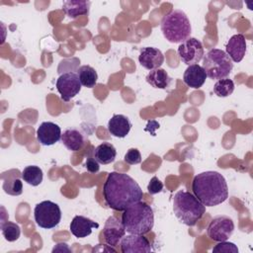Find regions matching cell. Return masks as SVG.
I'll list each match as a JSON object with an SVG mask.
<instances>
[{
    "label": "cell",
    "instance_id": "6",
    "mask_svg": "<svg viewBox=\"0 0 253 253\" xmlns=\"http://www.w3.org/2000/svg\"><path fill=\"white\" fill-rule=\"evenodd\" d=\"M210 79H223L226 78L232 68L233 63L225 51L219 48L211 49L204 56V63L202 66Z\"/></svg>",
    "mask_w": 253,
    "mask_h": 253
},
{
    "label": "cell",
    "instance_id": "8",
    "mask_svg": "<svg viewBox=\"0 0 253 253\" xmlns=\"http://www.w3.org/2000/svg\"><path fill=\"white\" fill-rule=\"evenodd\" d=\"M234 231V222L227 215H216L213 217L208 228L207 234L210 239L220 242L227 240Z\"/></svg>",
    "mask_w": 253,
    "mask_h": 253
},
{
    "label": "cell",
    "instance_id": "27",
    "mask_svg": "<svg viewBox=\"0 0 253 253\" xmlns=\"http://www.w3.org/2000/svg\"><path fill=\"white\" fill-rule=\"evenodd\" d=\"M1 230L4 238L9 241L13 242L19 239L21 235V228L19 224L12 222V221H6L1 223Z\"/></svg>",
    "mask_w": 253,
    "mask_h": 253
},
{
    "label": "cell",
    "instance_id": "11",
    "mask_svg": "<svg viewBox=\"0 0 253 253\" xmlns=\"http://www.w3.org/2000/svg\"><path fill=\"white\" fill-rule=\"evenodd\" d=\"M120 248L123 253L151 252L152 246L149 240L143 234H128L123 236L120 241Z\"/></svg>",
    "mask_w": 253,
    "mask_h": 253
},
{
    "label": "cell",
    "instance_id": "18",
    "mask_svg": "<svg viewBox=\"0 0 253 253\" xmlns=\"http://www.w3.org/2000/svg\"><path fill=\"white\" fill-rule=\"evenodd\" d=\"M131 128V123L125 115H114L108 122L109 132L116 137H126Z\"/></svg>",
    "mask_w": 253,
    "mask_h": 253
},
{
    "label": "cell",
    "instance_id": "21",
    "mask_svg": "<svg viewBox=\"0 0 253 253\" xmlns=\"http://www.w3.org/2000/svg\"><path fill=\"white\" fill-rule=\"evenodd\" d=\"M93 155L99 164L107 165L116 159L117 150L112 143L103 142L94 149Z\"/></svg>",
    "mask_w": 253,
    "mask_h": 253
},
{
    "label": "cell",
    "instance_id": "24",
    "mask_svg": "<svg viewBox=\"0 0 253 253\" xmlns=\"http://www.w3.org/2000/svg\"><path fill=\"white\" fill-rule=\"evenodd\" d=\"M9 171L8 178L3 177V190L6 194L11 196H19L23 193V183L18 176V171L16 170L15 174H10Z\"/></svg>",
    "mask_w": 253,
    "mask_h": 253
},
{
    "label": "cell",
    "instance_id": "5",
    "mask_svg": "<svg viewBox=\"0 0 253 253\" xmlns=\"http://www.w3.org/2000/svg\"><path fill=\"white\" fill-rule=\"evenodd\" d=\"M164 38L172 43H181L190 38L192 27L188 16L182 10H172L166 14L160 23Z\"/></svg>",
    "mask_w": 253,
    "mask_h": 253
},
{
    "label": "cell",
    "instance_id": "19",
    "mask_svg": "<svg viewBox=\"0 0 253 253\" xmlns=\"http://www.w3.org/2000/svg\"><path fill=\"white\" fill-rule=\"evenodd\" d=\"M61 141L68 150L78 151L85 143V136L78 128L69 127L61 134Z\"/></svg>",
    "mask_w": 253,
    "mask_h": 253
},
{
    "label": "cell",
    "instance_id": "32",
    "mask_svg": "<svg viewBox=\"0 0 253 253\" xmlns=\"http://www.w3.org/2000/svg\"><path fill=\"white\" fill-rule=\"evenodd\" d=\"M52 252H71V249L69 248L68 244L64 242H59L53 247Z\"/></svg>",
    "mask_w": 253,
    "mask_h": 253
},
{
    "label": "cell",
    "instance_id": "16",
    "mask_svg": "<svg viewBox=\"0 0 253 253\" xmlns=\"http://www.w3.org/2000/svg\"><path fill=\"white\" fill-rule=\"evenodd\" d=\"M98 228L99 223L83 215H75L70 223V231L77 238L87 237L92 233V228Z\"/></svg>",
    "mask_w": 253,
    "mask_h": 253
},
{
    "label": "cell",
    "instance_id": "2",
    "mask_svg": "<svg viewBox=\"0 0 253 253\" xmlns=\"http://www.w3.org/2000/svg\"><path fill=\"white\" fill-rule=\"evenodd\" d=\"M194 195L205 207H214L228 198V187L224 177L216 171L197 174L192 182Z\"/></svg>",
    "mask_w": 253,
    "mask_h": 253
},
{
    "label": "cell",
    "instance_id": "17",
    "mask_svg": "<svg viewBox=\"0 0 253 253\" xmlns=\"http://www.w3.org/2000/svg\"><path fill=\"white\" fill-rule=\"evenodd\" d=\"M206 79H207V74L204 68L199 64L189 65L186 68L183 75L184 83L190 88H194V89L201 88L206 82Z\"/></svg>",
    "mask_w": 253,
    "mask_h": 253
},
{
    "label": "cell",
    "instance_id": "14",
    "mask_svg": "<svg viewBox=\"0 0 253 253\" xmlns=\"http://www.w3.org/2000/svg\"><path fill=\"white\" fill-rule=\"evenodd\" d=\"M140 65L148 70L159 68L164 62V55L160 49L153 46H145L140 49L138 55Z\"/></svg>",
    "mask_w": 253,
    "mask_h": 253
},
{
    "label": "cell",
    "instance_id": "9",
    "mask_svg": "<svg viewBox=\"0 0 253 253\" xmlns=\"http://www.w3.org/2000/svg\"><path fill=\"white\" fill-rule=\"evenodd\" d=\"M56 89L60 94V98L64 102L70 101L81 91V83L77 73L65 72L56 80Z\"/></svg>",
    "mask_w": 253,
    "mask_h": 253
},
{
    "label": "cell",
    "instance_id": "4",
    "mask_svg": "<svg viewBox=\"0 0 253 253\" xmlns=\"http://www.w3.org/2000/svg\"><path fill=\"white\" fill-rule=\"evenodd\" d=\"M175 216L184 224L194 226L206 212V207L189 191L180 190L173 198Z\"/></svg>",
    "mask_w": 253,
    "mask_h": 253
},
{
    "label": "cell",
    "instance_id": "13",
    "mask_svg": "<svg viewBox=\"0 0 253 253\" xmlns=\"http://www.w3.org/2000/svg\"><path fill=\"white\" fill-rule=\"evenodd\" d=\"M61 128L52 122H43L37 129V138L42 145L49 146L61 139Z\"/></svg>",
    "mask_w": 253,
    "mask_h": 253
},
{
    "label": "cell",
    "instance_id": "20",
    "mask_svg": "<svg viewBox=\"0 0 253 253\" xmlns=\"http://www.w3.org/2000/svg\"><path fill=\"white\" fill-rule=\"evenodd\" d=\"M90 1L85 0H67L62 4V10L65 15L71 19H76L79 16H85L89 14Z\"/></svg>",
    "mask_w": 253,
    "mask_h": 253
},
{
    "label": "cell",
    "instance_id": "28",
    "mask_svg": "<svg viewBox=\"0 0 253 253\" xmlns=\"http://www.w3.org/2000/svg\"><path fill=\"white\" fill-rule=\"evenodd\" d=\"M212 252L214 253H238V248L237 246L228 241H220L218 242L213 248Z\"/></svg>",
    "mask_w": 253,
    "mask_h": 253
},
{
    "label": "cell",
    "instance_id": "12",
    "mask_svg": "<svg viewBox=\"0 0 253 253\" xmlns=\"http://www.w3.org/2000/svg\"><path fill=\"white\" fill-rule=\"evenodd\" d=\"M125 233L126 229L122 219H119L114 215L107 218L103 228V236L108 245L112 247L117 246Z\"/></svg>",
    "mask_w": 253,
    "mask_h": 253
},
{
    "label": "cell",
    "instance_id": "10",
    "mask_svg": "<svg viewBox=\"0 0 253 253\" xmlns=\"http://www.w3.org/2000/svg\"><path fill=\"white\" fill-rule=\"evenodd\" d=\"M178 55L181 61L187 65L197 64L204 56L202 42L196 38H189L178 46Z\"/></svg>",
    "mask_w": 253,
    "mask_h": 253
},
{
    "label": "cell",
    "instance_id": "22",
    "mask_svg": "<svg viewBox=\"0 0 253 253\" xmlns=\"http://www.w3.org/2000/svg\"><path fill=\"white\" fill-rule=\"evenodd\" d=\"M145 79L148 84L157 89H166L172 82V78L168 75L167 71L162 68L151 70Z\"/></svg>",
    "mask_w": 253,
    "mask_h": 253
},
{
    "label": "cell",
    "instance_id": "26",
    "mask_svg": "<svg viewBox=\"0 0 253 253\" xmlns=\"http://www.w3.org/2000/svg\"><path fill=\"white\" fill-rule=\"evenodd\" d=\"M234 91V82L229 78H223L216 81L213 86V93L217 97H228Z\"/></svg>",
    "mask_w": 253,
    "mask_h": 253
},
{
    "label": "cell",
    "instance_id": "1",
    "mask_svg": "<svg viewBox=\"0 0 253 253\" xmlns=\"http://www.w3.org/2000/svg\"><path fill=\"white\" fill-rule=\"evenodd\" d=\"M103 196L109 208L122 211L141 201L143 192L129 175L114 171L108 174L103 185Z\"/></svg>",
    "mask_w": 253,
    "mask_h": 253
},
{
    "label": "cell",
    "instance_id": "7",
    "mask_svg": "<svg viewBox=\"0 0 253 253\" xmlns=\"http://www.w3.org/2000/svg\"><path fill=\"white\" fill-rule=\"evenodd\" d=\"M36 223L44 229L58 225L61 220V211L57 204L51 201H42L36 205L34 210Z\"/></svg>",
    "mask_w": 253,
    "mask_h": 253
},
{
    "label": "cell",
    "instance_id": "25",
    "mask_svg": "<svg viewBox=\"0 0 253 253\" xmlns=\"http://www.w3.org/2000/svg\"><path fill=\"white\" fill-rule=\"evenodd\" d=\"M22 179L31 186H39L42 182V170L36 165H30L24 168L21 174Z\"/></svg>",
    "mask_w": 253,
    "mask_h": 253
},
{
    "label": "cell",
    "instance_id": "23",
    "mask_svg": "<svg viewBox=\"0 0 253 253\" xmlns=\"http://www.w3.org/2000/svg\"><path fill=\"white\" fill-rule=\"evenodd\" d=\"M77 75L82 86L93 88L97 84L98 74L96 70L90 65H82L77 69Z\"/></svg>",
    "mask_w": 253,
    "mask_h": 253
},
{
    "label": "cell",
    "instance_id": "31",
    "mask_svg": "<svg viewBox=\"0 0 253 253\" xmlns=\"http://www.w3.org/2000/svg\"><path fill=\"white\" fill-rule=\"evenodd\" d=\"M85 167L90 173H97L100 170V166L98 161L95 159L94 155H88L85 162Z\"/></svg>",
    "mask_w": 253,
    "mask_h": 253
},
{
    "label": "cell",
    "instance_id": "15",
    "mask_svg": "<svg viewBox=\"0 0 253 253\" xmlns=\"http://www.w3.org/2000/svg\"><path fill=\"white\" fill-rule=\"evenodd\" d=\"M226 54L234 62H240L246 52V40L242 34L233 35L225 45Z\"/></svg>",
    "mask_w": 253,
    "mask_h": 253
},
{
    "label": "cell",
    "instance_id": "3",
    "mask_svg": "<svg viewBox=\"0 0 253 253\" xmlns=\"http://www.w3.org/2000/svg\"><path fill=\"white\" fill-rule=\"evenodd\" d=\"M122 221L127 233H148L154 225L153 210L146 203L139 201L123 211Z\"/></svg>",
    "mask_w": 253,
    "mask_h": 253
},
{
    "label": "cell",
    "instance_id": "29",
    "mask_svg": "<svg viewBox=\"0 0 253 253\" xmlns=\"http://www.w3.org/2000/svg\"><path fill=\"white\" fill-rule=\"evenodd\" d=\"M125 161L129 165H135L141 162V154L136 148H129L126 155H125Z\"/></svg>",
    "mask_w": 253,
    "mask_h": 253
},
{
    "label": "cell",
    "instance_id": "30",
    "mask_svg": "<svg viewBox=\"0 0 253 253\" xmlns=\"http://www.w3.org/2000/svg\"><path fill=\"white\" fill-rule=\"evenodd\" d=\"M163 189V184L162 182L156 177H152L151 180L149 181V184L147 185V191L150 195H155V194H158L162 191Z\"/></svg>",
    "mask_w": 253,
    "mask_h": 253
}]
</instances>
